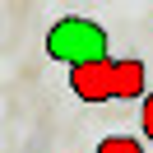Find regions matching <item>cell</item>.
<instances>
[{
    "instance_id": "cell-1",
    "label": "cell",
    "mask_w": 153,
    "mask_h": 153,
    "mask_svg": "<svg viewBox=\"0 0 153 153\" xmlns=\"http://www.w3.org/2000/svg\"><path fill=\"white\" fill-rule=\"evenodd\" d=\"M144 84H149V65L134 56H93L84 65H70V93L79 102H130L144 97Z\"/></svg>"
},
{
    "instance_id": "cell-2",
    "label": "cell",
    "mask_w": 153,
    "mask_h": 153,
    "mask_svg": "<svg viewBox=\"0 0 153 153\" xmlns=\"http://www.w3.org/2000/svg\"><path fill=\"white\" fill-rule=\"evenodd\" d=\"M47 56L60 65H84L93 56H107V28H97L93 19H79V14H65L47 33Z\"/></svg>"
},
{
    "instance_id": "cell-3",
    "label": "cell",
    "mask_w": 153,
    "mask_h": 153,
    "mask_svg": "<svg viewBox=\"0 0 153 153\" xmlns=\"http://www.w3.org/2000/svg\"><path fill=\"white\" fill-rule=\"evenodd\" d=\"M97 153H144V144L130 139V134H107V139L97 144Z\"/></svg>"
},
{
    "instance_id": "cell-4",
    "label": "cell",
    "mask_w": 153,
    "mask_h": 153,
    "mask_svg": "<svg viewBox=\"0 0 153 153\" xmlns=\"http://www.w3.org/2000/svg\"><path fill=\"white\" fill-rule=\"evenodd\" d=\"M139 125H144V139L153 144V88L139 97Z\"/></svg>"
}]
</instances>
